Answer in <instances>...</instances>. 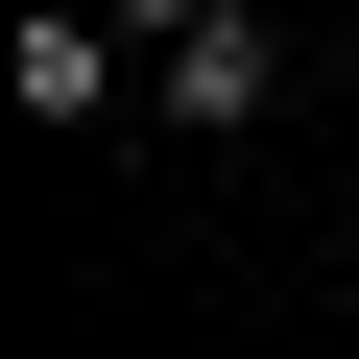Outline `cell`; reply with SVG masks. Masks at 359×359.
<instances>
[{
  "label": "cell",
  "instance_id": "obj_1",
  "mask_svg": "<svg viewBox=\"0 0 359 359\" xmlns=\"http://www.w3.org/2000/svg\"><path fill=\"white\" fill-rule=\"evenodd\" d=\"M0 96H25V120L72 144V120H144V48L96 25V0H25V25H0Z\"/></svg>",
  "mask_w": 359,
  "mask_h": 359
},
{
  "label": "cell",
  "instance_id": "obj_2",
  "mask_svg": "<svg viewBox=\"0 0 359 359\" xmlns=\"http://www.w3.org/2000/svg\"><path fill=\"white\" fill-rule=\"evenodd\" d=\"M144 120H192V144H240V120H287V25H264V0H216V25H192V48L144 72Z\"/></svg>",
  "mask_w": 359,
  "mask_h": 359
},
{
  "label": "cell",
  "instance_id": "obj_3",
  "mask_svg": "<svg viewBox=\"0 0 359 359\" xmlns=\"http://www.w3.org/2000/svg\"><path fill=\"white\" fill-rule=\"evenodd\" d=\"M96 25H120V48H144V72H168V48H192V25H216V0H96Z\"/></svg>",
  "mask_w": 359,
  "mask_h": 359
}]
</instances>
